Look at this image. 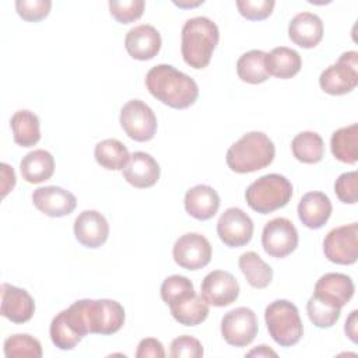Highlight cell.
Segmentation results:
<instances>
[{
    "mask_svg": "<svg viewBox=\"0 0 358 358\" xmlns=\"http://www.w3.org/2000/svg\"><path fill=\"white\" fill-rule=\"evenodd\" d=\"M354 291L355 287L350 275L343 273H327L316 281L313 295L337 308H343L350 302Z\"/></svg>",
    "mask_w": 358,
    "mask_h": 358,
    "instance_id": "21",
    "label": "cell"
},
{
    "mask_svg": "<svg viewBox=\"0 0 358 358\" xmlns=\"http://www.w3.org/2000/svg\"><path fill=\"white\" fill-rule=\"evenodd\" d=\"M145 3L143 0H110L109 11L110 15L120 24H129L137 21L144 11Z\"/></svg>",
    "mask_w": 358,
    "mask_h": 358,
    "instance_id": "37",
    "label": "cell"
},
{
    "mask_svg": "<svg viewBox=\"0 0 358 358\" xmlns=\"http://www.w3.org/2000/svg\"><path fill=\"white\" fill-rule=\"evenodd\" d=\"M168 306L173 319L183 326H197L203 323L210 312L208 303L203 299L201 295H197L196 292Z\"/></svg>",
    "mask_w": 358,
    "mask_h": 358,
    "instance_id": "27",
    "label": "cell"
},
{
    "mask_svg": "<svg viewBox=\"0 0 358 358\" xmlns=\"http://www.w3.org/2000/svg\"><path fill=\"white\" fill-rule=\"evenodd\" d=\"M298 241L295 225L284 217L270 220L262 232V246L264 252L277 259L291 255L296 249Z\"/></svg>",
    "mask_w": 358,
    "mask_h": 358,
    "instance_id": "12",
    "label": "cell"
},
{
    "mask_svg": "<svg viewBox=\"0 0 358 358\" xmlns=\"http://www.w3.org/2000/svg\"><path fill=\"white\" fill-rule=\"evenodd\" d=\"M1 197H6L7 193H10L14 186H15V172L14 169L7 165V164H1Z\"/></svg>",
    "mask_w": 358,
    "mask_h": 358,
    "instance_id": "43",
    "label": "cell"
},
{
    "mask_svg": "<svg viewBox=\"0 0 358 358\" xmlns=\"http://www.w3.org/2000/svg\"><path fill=\"white\" fill-rule=\"evenodd\" d=\"M294 157L303 164H317L324 155V143L316 131H301L291 143Z\"/></svg>",
    "mask_w": 358,
    "mask_h": 358,
    "instance_id": "33",
    "label": "cell"
},
{
    "mask_svg": "<svg viewBox=\"0 0 358 358\" xmlns=\"http://www.w3.org/2000/svg\"><path fill=\"white\" fill-rule=\"evenodd\" d=\"M334 192L340 201L355 204L358 200V173L355 171L341 173L334 183Z\"/></svg>",
    "mask_w": 358,
    "mask_h": 358,
    "instance_id": "40",
    "label": "cell"
},
{
    "mask_svg": "<svg viewBox=\"0 0 358 358\" xmlns=\"http://www.w3.org/2000/svg\"><path fill=\"white\" fill-rule=\"evenodd\" d=\"M20 172L28 183H42L52 178L55 172V158L46 150H34L22 157Z\"/></svg>",
    "mask_w": 358,
    "mask_h": 358,
    "instance_id": "25",
    "label": "cell"
},
{
    "mask_svg": "<svg viewBox=\"0 0 358 358\" xmlns=\"http://www.w3.org/2000/svg\"><path fill=\"white\" fill-rule=\"evenodd\" d=\"M204 1L203 0H199V1H187V0H179V1H173L175 6L180 7V8H192V7H197L200 4H203Z\"/></svg>",
    "mask_w": 358,
    "mask_h": 358,
    "instance_id": "46",
    "label": "cell"
},
{
    "mask_svg": "<svg viewBox=\"0 0 358 358\" xmlns=\"http://www.w3.org/2000/svg\"><path fill=\"white\" fill-rule=\"evenodd\" d=\"M292 197L291 182L280 173H267L252 182L245 199L248 206L259 214H270L288 204Z\"/></svg>",
    "mask_w": 358,
    "mask_h": 358,
    "instance_id": "5",
    "label": "cell"
},
{
    "mask_svg": "<svg viewBox=\"0 0 358 358\" xmlns=\"http://www.w3.org/2000/svg\"><path fill=\"white\" fill-rule=\"evenodd\" d=\"M185 210L196 220L207 221L215 215L220 208V196L208 185H196L185 194Z\"/></svg>",
    "mask_w": 358,
    "mask_h": 358,
    "instance_id": "24",
    "label": "cell"
},
{
    "mask_svg": "<svg viewBox=\"0 0 358 358\" xmlns=\"http://www.w3.org/2000/svg\"><path fill=\"white\" fill-rule=\"evenodd\" d=\"M275 155L271 138L263 131H249L227 151V165L236 173H250L268 166Z\"/></svg>",
    "mask_w": 358,
    "mask_h": 358,
    "instance_id": "3",
    "label": "cell"
},
{
    "mask_svg": "<svg viewBox=\"0 0 358 358\" xmlns=\"http://www.w3.org/2000/svg\"><path fill=\"white\" fill-rule=\"evenodd\" d=\"M192 294H194L193 282L185 275H169L161 285V298L166 305H171Z\"/></svg>",
    "mask_w": 358,
    "mask_h": 358,
    "instance_id": "36",
    "label": "cell"
},
{
    "mask_svg": "<svg viewBox=\"0 0 358 358\" xmlns=\"http://www.w3.org/2000/svg\"><path fill=\"white\" fill-rule=\"evenodd\" d=\"M32 203L45 215L59 218L74 211L77 199L71 192L60 186H43L34 190Z\"/></svg>",
    "mask_w": 358,
    "mask_h": 358,
    "instance_id": "16",
    "label": "cell"
},
{
    "mask_svg": "<svg viewBox=\"0 0 358 358\" xmlns=\"http://www.w3.org/2000/svg\"><path fill=\"white\" fill-rule=\"evenodd\" d=\"M213 249L208 239L197 232L183 234L172 248L175 263L186 270L194 271L206 267L211 260Z\"/></svg>",
    "mask_w": 358,
    "mask_h": 358,
    "instance_id": "10",
    "label": "cell"
},
{
    "mask_svg": "<svg viewBox=\"0 0 358 358\" xmlns=\"http://www.w3.org/2000/svg\"><path fill=\"white\" fill-rule=\"evenodd\" d=\"M306 312L309 320L319 329H329L340 319L341 308H337L317 296L312 295L306 303Z\"/></svg>",
    "mask_w": 358,
    "mask_h": 358,
    "instance_id": "35",
    "label": "cell"
},
{
    "mask_svg": "<svg viewBox=\"0 0 358 358\" xmlns=\"http://www.w3.org/2000/svg\"><path fill=\"white\" fill-rule=\"evenodd\" d=\"M358 84V53L344 52L338 60L326 67L319 77L320 88L330 95H344L351 92Z\"/></svg>",
    "mask_w": 358,
    "mask_h": 358,
    "instance_id": "7",
    "label": "cell"
},
{
    "mask_svg": "<svg viewBox=\"0 0 358 358\" xmlns=\"http://www.w3.org/2000/svg\"><path fill=\"white\" fill-rule=\"evenodd\" d=\"M357 313L358 310L354 309L350 316L347 317L345 320V326H344V331L345 334L348 336V338L352 341V343H357Z\"/></svg>",
    "mask_w": 358,
    "mask_h": 358,
    "instance_id": "44",
    "label": "cell"
},
{
    "mask_svg": "<svg viewBox=\"0 0 358 358\" xmlns=\"http://www.w3.org/2000/svg\"><path fill=\"white\" fill-rule=\"evenodd\" d=\"M136 357L137 358H147V357L164 358L165 357V350H164V345L159 340H157L154 337H147V338H143L138 343Z\"/></svg>",
    "mask_w": 358,
    "mask_h": 358,
    "instance_id": "42",
    "label": "cell"
},
{
    "mask_svg": "<svg viewBox=\"0 0 358 358\" xmlns=\"http://www.w3.org/2000/svg\"><path fill=\"white\" fill-rule=\"evenodd\" d=\"M49 334L52 343L59 350L67 351L73 350L88 333L77 310L73 308V305H70L52 319Z\"/></svg>",
    "mask_w": 358,
    "mask_h": 358,
    "instance_id": "14",
    "label": "cell"
},
{
    "mask_svg": "<svg viewBox=\"0 0 358 358\" xmlns=\"http://www.w3.org/2000/svg\"><path fill=\"white\" fill-rule=\"evenodd\" d=\"M358 124L352 123L347 127L337 129L330 138L331 154L344 164H355L358 161Z\"/></svg>",
    "mask_w": 358,
    "mask_h": 358,
    "instance_id": "29",
    "label": "cell"
},
{
    "mask_svg": "<svg viewBox=\"0 0 358 358\" xmlns=\"http://www.w3.org/2000/svg\"><path fill=\"white\" fill-rule=\"evenodd\" d=\"M239 289L236 278L229 271L214 270L203 278L200 295L208 305L222 308L238 299Z\"/></svg>",
    "mask_w": 358,
    "mask_h": 358,
    "instance_id": "15",
    "label": "cell"
},
{
    "mask_svg": "<svg viewBox=\"0 0 358 358\" xmlns=\"http://www.w3.org/2000/svg\"><path fill=\"white\" fill-rule=\"evenodd\" d=\"M88 334L109 336L124 324V308L113 299H78L73 302Z\"/></svg>",
    "mask_w": 358,
    "mask_h": 358,
    "instance_id": "4",
    "label": "cell"
},
{
    "mask_svg": "<svg viewBox=\"0 0 358 358\" xmlns=\"http://www.w3.org/2000/svg\"><path fill=\"white\" fill-rule=\"evenodd\" d=\"M0 294L1 316L17 324L31 320L35 313V302L28 291L8 282H3L0 287Z\"/></svg>",
    "mask_w": 358,
    "mask_h": 358,
    "instance_id": "18",
    "label": "cell"
},
{
    "mask_svg": "<svg viewBox=\"0 0 358 358\" xmlns=\"http://www.w3.org/2000/svg\"><path fill=\"white\" fill-rule=\"evenodd\" d=\"M288 36L295 45L303 49H312L323 38V22L313 13H298L288 24Z\"/></svg>",
    "mask_w": 358,
    "mask_h": 358,
    "instance_id": "22",
    "label": "cell"
},
{
    "mask_svg": "<svg viewBox=\"0 0 358 358\" xmlns=\"http://www.w3.org/2000/svg\"><path fill=\"white\" fill-rule=\"evenodd\" d=\"M169 355L172 358H200L204 355V350L197 338L183 334L172 340Z\"/></svg>",
    "mask_w": 358,
    "mask_h": 358,
    "instance_id": "41",
    "label": "cell"
},
{
    "mask_svg": "<svg viewBox=\"0 0 358 358\" xmlns=\"http://www.w3.org/2000/svg\"><path fill=\"white\" fill-rule=\"evenodd\" d=\"M264 320L268 334L281 347L295 345L303 336L299 310L287 299L271 302L264 310Z\"/></svg>",
    "mask_w": 358,
    "mask_h": 358,
    "instance_id": "6",
    "label": "cell"
},
{
    "mask_svg": "<svg viewBox=\"0 0 358 358\" xmlns=\"http://www.w3.org/2000/svg\"><path fill=\"white\" fill-rule=\"evenodd\" d=\"M331 201L323 192H308L298 204L301 222L310 229L322 228L331 215Z\"/></svg>",
    "mask_w": 358,
    "mask_h": 358,
    "instance_id": "23",
    "label": "cell"
},
{
    "mask_svg": "<svg viewBox=\"0 0 358 358\" xmlns=\"http://www.w3.org/2000/svg\"><path fill=\"white\" fill-rule=\"evenodd\" d=\"M257 331V317L250 308H235L221 319V334L229 345L246 347L255 340Z\"/></svg>",
    "mask_w": 358,
    "mask_h": 358,
    "instance_id": "11",
    "label": "cell"
},
{
    "mask_svg": "<svg viewBox=\"0 0 358 358\" xmlns=\"http://www.w3.org/2000/svg\"><path fill=\"white\" fill-rule=\"evenodd\" d=\"M253 229L252 218L238 207L227 208L217 222V234L228 248H241L249 243Z\"/></svg>",
    "mask_w": 358,
    "mask_h": 358,
    "instance_id": "13",
    "label": "cell"
},
{
    "mask_svg": "<svg viewBox=\"0 0 358 358\" xmlns=\"http://www.w3.org/2000/svg\"><path fill=\"white\" fill-rule=\"evenodd\" d=\"M323 252L331 263L354 264L358 257V224L351 222L329 231L323 239Z\"/></svg>",
    "mask_w": 358,
    "mask_h": 358,
    "instance_id": "9",
    "label": "cell"
},
{
    "mask_svg": "<svg viewBox=\"0 0 358 358\" xmlns=\"http://www.w3.org/2000/svg\"><path fill=\"white\" fill-rule=\"evenodd\" d=\"M268 355L277 357V352L273 351L271 348H268V347L264 345V344L257 345V348H255V350H252V351L248 352V357H268Z\"/></svg>",
    "mask_w": 358,
    "mask_h": 358,
    "instance_id": "45",
    "label": "cell"
},
{
    "mask_svg": "<svg viewBox=\"0 0 358 358\" xmlns=\"http://www.w3.org/2000/svg\"><path fill=\"white\" fill-rule=\"evenodd\" d=\"M275 1L273 0H238L236 7L242 17L250 21H260L271 15Z\"/></svg>",
    "mask_w": 358,
    "mask_h": 358,
    "instance_id": "39",
    "label": "cell"
},
{
    "mask_svg": "<svg viewBox=\"0 0 358 358\" xmlns=\"http://www.w3.org/2000/svg\"><path fill=\"white\" fill-rule=\"evenodd\" d=\"M124 133L134 141H150L157 133V116L152 109L140 99H131L123 105L119 117Z\"/></svg>",
    "mask_w": 358,
    "mask_h": 358,
    "instance_id": "8",
    "label": "cell"
},
{
    "mask_svg": "<svg viewBox=\"0 0 358 358\" xmlns=\"http://www.w3.org/2000/svg\"><path fill=\"white\" fill-rule=\"evenodd\" d=\"M74 236L85 248L96 249L109 236V224L96 210H84L74 220Z\"/></svg>",
    "mask_w": 358,
    "mask_h": 358,
    "instance_id": "17",
    "label": "cell"
},
{
    "mask_svg": "<svg viewBox=\"0 0 358 358\" xmlns=\"http://www.w3.org/2000/svg\"><path fill=\"white\" fill-rule=\"evenodd\" d=\"M266 52L253 49L243 53L236 62L238 77L249 84H262L268 80L270 74L266 69Z\"/></svg>",
    "mask_w": 358,
    "mask_h": 358,
    "instance_id": "31",
    "label": "cell"
},
{
    "mask_svg": "<svg viewBox=\"0 0 358 358\" xmlns=\"http://www.w3.org/2000/svg\"><path fill=\"white\" fill-rule=\"evenodd\" d=\"M95 161L105 169L123 171L129 162L130 154L127 147L116 138H105L95 145Z\"/></svg>",
    "mask_w": 358,
    "mask_h": 358,
    "instance_id": "30",
    "label": "cell"
},
{
    "mask_svg": "<svg viewBox=\"0 0 358 358\" xmlns=\"http://www.w3.org/2000/svg\"><path fill=\"white\" fill-rule=\"evenodd\" d=\"M4 355L7 358H41L42 347L35 337L20 333L4 340Z\"/></svg>",
    "mask_w": 358,
    "mask_h": 358,
    "instance_id": "34",
    "label": "cell"
},
{
    "mask_svg": "<svg viewBox=\"0 0 358 358\" xmlns=\"http://www.w3.org/2000/svg\"><path fill=\"white\" fill-rule=\"evenodd\" d=\"M301 67L302 59L295 49L278 46L266 55V69L268 74L280 80L292 78L299 73Z\"/></svg>",
    "mask_w": 358,
    "mask_h": 358,
    "instance_id": "26",
    "label": "cell"
},
{
    "mask_svg": "<svg viewBox=\"0 0 358 358\" xmlns=\"http://www.w3.org/2000/svg\"><path fill=\"white\" fill-rule=\"evenodd\" d=\"M10 126L15 144L21 147H32L41 140L39 117L28 109L17 110L10 119Z\"/></svg>",
    "mask_w": 358,
    "mask_h": 358,
    "instance_id": "28",
    "label": "cell"
},
{
    "mask_svg": "<svg viewBox=\"0 0 358 358\" xmlns=\"http://www.w3.org/2000/svg\"><path fill=\"white\" fill-rule=\"evenodd\" d=\"M238 263L250 287L262 289L271 282L273 268L256 252L242 253Z\"/></svg>",
    "mask_w": 358,
    "mask_h": 358,
    "instance_id": "32",
    "label": "cell"
},
{
    "mask_svg": "<svg viewBox=\"0 0 358 358\" xmlns=\"http://www.w3.org/2000/svg\"><path fill=\"white\" fill-rule=\"evenodd\" d=\"M161 175V168L155 158L144 151H136L130 154L129 162L123 169L124 180L137 187L147 189L154 186Z\"/></svg>",
    "mask_w": 358,
    "mask_h": 358,
    "instance_id": "20",
    "label": "cell"
},
{
    "mask_svg": "<svg viewBox=\"0 0 358 358\" xmlns=\"http://www.w3.org/2000/svg\"><path fill=\"white\" fill-rule=\"evenodd\" d=\"M148 92L173 109L192 106L199 96L197 83L171 64H157L145 74Z\"/></svg>",
    "mask_w": 358,
    "mask_h": 358,
    "instance_id": "1",
    "label": "cell"
},
{
    "mask_svg": "<svg viewBox=\"0 0 358 358\" xmlns=\"http://www.w3.org/2000/svg\"><path fill=\"white\" fill-rule=\"evenodd\" d=\"M52 1L50 0H17L15 10L17 14L29 22H38L46 18L50 13Z\"/></svg>",
    "mask_w": 358,
    "mask_h": 358,
    "instance_id": "38",
    "label": "cell"
},
{
    "mask_svg": "<svg viewBox=\"0 0 358 358\" xmlns=\"http://www.w3.org/2000/svg\"><path fill=\"white\" fill-rule=\"evenodd\" d=\"M161 34L150 24L137 25L126 34L124 48L127 53L136 60H151L161 49Z\"/></svg>",
    "mask_w": 358,
    "mask_h": 358,
    "instance_id": "19",
    "label": "cell"
},
{
    "mask_svg": "<svg viewBox=\"0 0 358 358\" xmlns=\"http://www.w3.org/2000/svg\"><path fill=\"white\" fill-rule=\"evenodd\" d=\"M220 41L217 24L208 17L189 18L182 27V57L186 64L200 70L208 66Z\"/></svg>",
    "mask_w": 358,
    "mask_h": 358,
    "instance_id": "2",
    "label": "cell"
}]
</instances>
